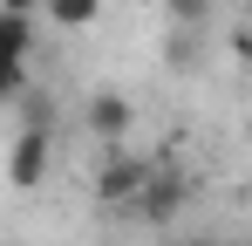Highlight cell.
I'll list each match as a JSON object with an SVG mask.
<instances>
[{"label":"cell","instance_id":"cell-1","mask_svg":"<svg viewBox=\"0 0 252 246\" xmlns=\"http://www.w3.org/2000/svg\"><path fill=\"white\" fill-rule=\"evenodd\" d=\"M191 199V185H184V171L177 164H157L150 158V178H143V192L129 199V212L143 219V226H177V212Z\"/></svg>","mask_w":252,"mask_h":246},{"label":"cell","instance_id":"cell-2","mask_svg":"<svg viewBox=\"0 0 252 246\" xmlns=\"http://www.w3.org/2000/svg\"><path fill=\"white\" fill-rule=\"evenodd\" d=\"M48 158H55V123H21V137L7 151V185L14 192H34L48 178Z\"/></svg>","mask_w":252,"mask_h":246},{"label":"cell","instance_id":"cell-3","mask_svg":"<svg viewBox=\"0 0 252 246\" xmlns=\"http://www.w3.org/2000/svg\"><path fill=\"white\" fill-rule=\"evenodd\" d=\"M143 178H150V158H129V151H102V164H95V205H129L136 192H143Z\"/></svg>","mask_w":252,"mask_h":246},{"label":"cell","instance_id":"cell-4","mask_svg":"<svg viewBox=\"0 0 252 246\" xmlns=\"http://www.w3.org/2000/svg\"><path fill=\"white\" fill-rule=\"evenodd\" d=\"M82 123H89V137L123 144V137H129V123H136V110H129V96H116V89H95V96L82 103Z\"/></svg>","mask_w":252,"mask_h":246},{"label":"cell","instance_id":"cell-5","mask_svg":"<svg viewBox=\"0 0 252 246\" xmlns=\"http://www.w3.org/2000/svg\"><path fill=\"white\" fill-rule=\"evenodd\" d=\"M34 55V14L0 7V62H28Z\"/></svg>","mask_w":252,"mask_h":246},{"label":"cell","instance_id":"cell-6","mask_svg":"<svg viewBox=\"0 0 252 246\" xmlns=\"http://www.w3.org/2000/svg\"><path fill=\"white\" fill-rule=\"evenodd\" d=\"M41 7H48L55 28H89V21L102 14V0H41Z\"/></svg>","mask_w":252,"mask_h":246},{"label":"cell","instance_id":"cell-7","mask_svg":"<svg viewBox=\"0 0 252 246\" xmlns=\"http://www.w3.org/2000/svg\"><path fill=\"white\" fill-rule=\"evenodd\" d=\"M198 55H205V28H177V41H170V69H177V76H191V69H198Z\"/></svg>","mask_w":252,"mask_h":246},{"label":"cell","instance_id":"cell-8","mask_svg":"<svg viewBox=\"0 0 252 246\" xmlns=\"http://www.w3.org/2000/svg\"><path fill=\"white\" fill-rule=\"evenodd\" d=\"M211 7H218V0H164V14L177 21V28H205Z\"/></svg>","mask_w":252,"mask_h":246},{"label":"cell","instance_id":"cell-9","mask_svg":"<svg viewBox=\"0 0 252 246\" xmlns=\"http://www.w3.org/2000/svg\"><path fill=\"white\" fill-rule=\"evenodd\" d=\"M28 96V62H0V110Z\"/></svg>","mask_w":252,"mask_h":246},{"label":"cell","instance_id":"cell-10","mask_svg":"<svg viewBox=\"0 0 252 246\" xmlns=\"http://www.w3.org/2000/svg\"><path fill=\"white\" fill-rule=\"evenodd\" d=\"M0 7H21V14H34V7H41V0H0Z\"/></svg>","mask_w":252,"mask_h":246},{"label":"cell","instance_id":"cell-11","mask_svg":"<svg viewBox=\"0 0 252 246\" xmlns=\"http://www.w3.org/2000/svg\"><path fill=\"white\" fill-rule=\"evenodd\" d=\"M184 246H211V240H184Z\"/></svg>","mask_w":252,"mask_h":246},{"label":"cell","instance_id":"cell-12","mask_svg":"<svg viewBox=\"0 0 252 246\" xmlns=\"http://www.w3.org/2000/svg\"><path fill=\"white\" fill-rule=\"evenodd\" d=\"M218 7H239V0H218Z\"/></svg>","mask_w":252,"mask_h":246},{"label":"cell","instance_id":"cell-13","mask_svg":"<svg viewBox=\"0 0 252 246\" xmlns=\"http://www.w3.org/2000/svg\"><path fill=\"white\" fill-rule=\"evenodd\" d=\"M246 144H252V123H246Z\"/></svg>","mask_w":252,"mask_h":246}]
</instances>
